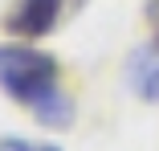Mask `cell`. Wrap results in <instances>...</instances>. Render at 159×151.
<instances>
[{
  "label": "cell",
  "mask_w": 159,
  "mask_h": 151,
  "mask_svg": "<svg viewBox=\"0 0 159 151\" xmlns=\"http://www.w3.org/2000/svg\"><path fill=\"white\" fill-rule=\"evenodd\" d=\"M0 86L8 90V98L33 106L49 86H57V62L33 45L4 41L0 45Z\"/></svg>",
  "instance_id": "cell-1"
},
{
  "label": "cell",
  "mask_w": 159,
  "mask_h": 151,
  "mask_svg": "<svg viewBox=\"0 0 159 151\" xmlns=\"http://www.w3.org/2000/svg\"><path fill=\"white\" fill-rule=\"evenodd\" d=\"M61 16V0H16V8L4 16V29L16 37H45Z\"/></svg>",
  "instance_id": "cell-2"
},
{
  "label": "cell",
  "mask_w": 159,
  "mask_h": 151,
  "mask_svg": "<svg viewBox=\"0 0 159 151\" xmlns=\"http://www.w3.org/2000/svg\"><path fill=\"white\" fill-rule=\"evenodd\" d=\"M126 86H131L143 102H159V37L139 45L126 57Z\"/></svg>",
  "instance_id": "cell-3"
},
{
  "label": "cell",
  "mask_w": 159,
  "mask_h": 151,
  "mask_svg": "<svg viewBox=\"0 0 159 151\" xmlns=\"http://www.w3.org/2000/svg\"><path fill=\"white\" fill-rule=\"evenodd\" d=\"M29 110H33V118H37L41 127H49V131H66V127H74V114H78V110H74V98L66 94V90H57V86H49Z\"/></svg>",
  "instance_id": "cell-4"
},
{
  "label": "cell",
  "mask_w": 159,
  "mask_h": 151,
  "mask_svg": "<svg viewBox=\"0 0 159 151\" xmlns=\"http://www.w3.org/2000/svg\"><path fill=\"white\" fill-rule=\"evenodd\" d=\"M0 151H61L57 143H33V139H0Z\"/></svg>",
  "instance_id": "cell-5"
},
{
  "label": "cell",
  "mask_w": 159,
  "mask_h": 151,
  "mask_svg": "<svg viewBox=\"0 0 159 151\" xmlns=\"http://www.w3.org/2000/svg\"><path fill=\"white\" fill-rule=\"evenodd\" d=\"M147 21H151L155 37H159V0H151V4H147Z\"/></svg>",
  "instance_id": "cell-6"
}]
</instances>
